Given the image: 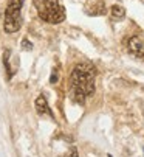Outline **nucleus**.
<instances>
[{
    "label": "nucleus",
    "instance_id": "4",
    "mask_svg": "<svg viewBox=\"0 0 144 157\" xmlns=\"http://www.w3.org/2000/svg\"><path fill=\"white\" fill-rule=\"evenodd\" d=\"M127 47H129V52L133 53L135 56H139V58H144V45H142V42L139 37L133 36L129 39V44H127Z\"/></svg>",
    "mask_w": 144,
    "mask_h": 157
},
{
    "label": "nucleus",
    "instance_id": "7",
    "mask_svg": "<svg viewBox=\"0 0 144 157\" xmlns=\"http://www.w3.org/2000/svg\"><path fill=\"white\" fill-rule=\"evenodd\" d=\"M9 55H11L9 50H6V52L3 53V64H5V69H6V72H8V78L13 76V70H11V67H9Z\"/></svg>",
    "mask_w": 144,
    "mask_h": 157
},
{
    "label": "nucleus",
    "instance_id": "3",
    "mask_svg": "<svg viewBox=\"0 0 144 157\" xmlns=\"http://www.w3.org/2000/svg\"><path fill=\"white\" fill-rule=\"evenodd\" d=\"M25 0H9L6 11H5V22H3V28L6 33H16L22 27V6Z\"/></svg>",
    "mask_w": 144,
    "mask_h": 157
},
{
    "label": "nucleus",
    "instance_id": "5",
    "mask_svg": "<svg viewBox=\"0 0 144 157\" xmlns=\"http://www.w3.org/2000/svg\"><path fill=\"white\" fill-rule=\"evenodd\" d=\"M36 109H37V112H39L40 115H48V117H51V118L54 117L43 95H39V97L36 98Z\"/></svg>",
    "mask_w": 144,
    "mask_h": 157
},
{
    "label": "nucleus",
    "instance_id": "2",
    "mask_svg": "<svg viewBox=\"0 0 144 157\" xmlns=\"http://www.w3.org/2000/svg\"><path fill=\"white\" fill-rule=\"evenodd\" d=\"M39 17L48 24H61L65 20V10L57 0H33Z\"/></svg>",
    "mask_w": 144,
    "mask_h": 157
},
{
    "label": "nucleus",
    "instance_id": "8",
    "mask_svg": "<svg viewBox=\"0 0 144 157\" xmlns=\"http://www.w3.org/2000/svg\"><path fill=\"white\" fill-rule=\"evenodd\" d=\"M57 79H59V72H57V70L54 69V70H53V73H51L50 82H51V84H56V82H57Z\"/></svg>",
    "mask_w": 144,
    "mask_h": 157
},
{
    "label": "nucleus",
    "instance_id": "6",
    "mask_svg": "<svg viewBox=\"0 0 144 157\" xmlns=\"http://www.w3.org/2000/svg\"><path fill=\"white\" fill-rule=\"evenodd\" d=\"M110 14H112L113 19H123L126 16V10L123 6H119V5H113L110 8Z\"/></svg>",
    "mask_w": 144,
    "mask_h": 157
},
{
    "label": "nucleus",
    "instance_id": "1",
    "mask_svg": "<svg viewBox=\"0 0 144 157\" xmlns=\"http://www.w3.org/2000/svg\"><path fill=\"white\" fill-rule=\"evenodd\" d=\"M94 75H96L94 67L88 62L78 64L73 69L70 82H71V90H73L75 100L78 103L82 104L85 97L94 92Z\"/></svg>",
    "mask_w": 144,
    "mask_h": 157
},
{
    "label": "nucleus",
    "instance_id": "9",
    "mask_svg": "<svg viewBox=\"0 0 144 157\" xmlns=\"http://www.w3.org/2000/svg\"><path fill=\"white\" fill-rule=\"evenodd\" d=\"M22 47L25 48V50H31V48H33V44L28 42L27 39H23V40H22Z\"/></svg>",
    "mask_w": 144,
    "mask_h": 157
}]
</instances>
